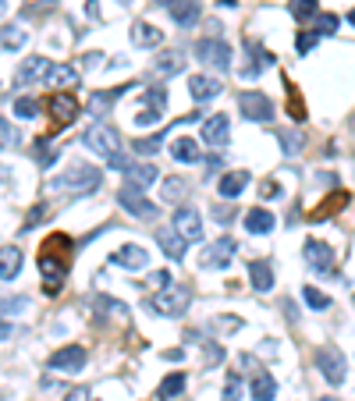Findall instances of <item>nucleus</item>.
<instances>
[{"instance_id": "f257e3e1", "label": "nucleus", "mask_w": 355, "mask_h": 401, "mask_svg": "<svg viewBox=\"0 0 355 401\" xmlns=\"http://www.w3.org/2000/svg\"><path fill=\"white\" fill-rule=\"evenodd\" d=\"M71 270V260L68 256H57V235L39 249V273H43V284H47V295H57L60 284H65Z\"/></svg>"}, {"instance_id": "f03ea898", "label": "nucleus", "mask_w": 355, "mask_h": 401, "mask_svg": "<svg viewBox=\"0 0 355 401\" xmlns=\"http://www.w3.org/2000/svg\"><path fill=\"white\" fill-rule=\"evenodd\" d=\"M54 192H96L100 188V171L89 163H71L68 171H60L50 181Z\"/></svg>"}, {"instance_id": "7ed1b4c3", "label": "nucleus", "mask_w": 355, "mask_h": 401, "mask_svg": "<svg viewBox=\"0 0 355 401\" xmlns=\"http://www.w3.org/2000/svg\"><path fill=\"white\" fill-rule=\"evenodd\" d=\"M189 302H192V288L189 284H163L157 295H153V309L160 312V316H185V309H189Z\"/></svg>"}, {"instance_id": "20e7f679", "label": "nucleus", "mask_w": 355, "mask_h": 401, "mask_svg": "<svg viewBox=\"0 0 355 401\" xmlns=\"http://www.w3.org/2000/svg\"><path fill=\"white\" fill-rule=\"evenodd\" d=\"M82 142H86L100 160H114V157L121 153V135L111 128V124H103V121L89 124L86 135H82Z\"/></svg>"}, {"instance_id": "39448f33", "label": "nucleus", "mask_w": 355, "mask_h": 401, "mask_svg": "<svg viewBox=\"0 0 355 401\" xmlns=\"http://www.w3.org/2000/svg\"><path fill=\"white\" fill-rule=\"evenodd\" d=\"M317 369L323 373V380H327L330 387L345 384V376H348V363H345L341 348H338V345H323V348L317 352Z\"/></svg>"}, {"instance_id": "423d86ee", "label": "nucleus", "mask_w": 355, "mask_h": 401, "mask_svg": "<svg viewBox=\"0 0 355 401\" xmlns=\"http://www.w3.org/2000/svg\"><path fill=\"white\" fill-rule=\"evenodd\" d=\"M196 57L203 60L206 68H214V71H227V68H231V47H227L224 39H199V43H196Z\"/></svg>"}, {"instance_id": "0eeeda50", "label": "nucleus", "mask_w": 355, "mask_h": 401, "mask_svg": "<svg viewBox=\"0 0 355 401\" xmlns=\"http://www.w3.org/2000/svg\"><path fill=\"white\" fill-rule=\"evenodd\" d=\"M86 358L89 355H86L82 345H65L47 358V369H54V373H82L86 369Z\"/></svg>"}, {"instance_id": "6e6552de", "label": "nucleus", "mask_w": 355, "mask_h": 401, "mask_svg": "<svg viewBox=\"0 0 355 401\" xmlns=\"http://www.w3.org/2000/svg\"><path fill=\"white\" fill-rule=\"evenodd\" d=\"M235 252H238L235 238H217L214 245H206V249H203L199 266H206V270H210V266H214V270H224V266H231Z\"/></svg>"}, {"instance_id": "1a4fd4ad", "label": "nucleus", "mask_w": 355, "mask_h": 401, "mask_svg": "<svg viewBox=\"0 0 355 401\" xmlns=\"http://www.w3.org/2000/svg\"><path fill=\"white\" fill-rule=\"evenodd\" d=\"M238 111H242L245 121H270L274 117V103H270V96L249 89V93L238 96Z\"/></svg>"}, {"instance_id": "9d476101", "label": "nucleus", "mask_w": 355, "mask_h": 401, "mask_svg": "<svg viewBox=\"0 0 355 401\" xmlns=\"http://www.w3.org/2000/svg\"><path fill=\"white\" fill-rule=\"evenodd\" d=\"M302 252H306V266H309L312 273H323V277H327V273L334 270V249H330L327 242L309 238Z\"/></svg>"}, {"instance_id": "9b49d317", "label": "nucleus", "mask_w": 355, "mask_h": 401, "mask_svg": "<svg viewBox=\"0 0 355 401\" xmlns=\"http://www.w3.org/2000/svg\"><path fill=\"white\" fill-rule=\"evenodd\" d=\"M171 227L178 231L185 242H199V238H203V220H199V209H196V206H178Z\"/></svg>"}, {"instance_id": "f8f14e48", "label": "nucleus", "mask_w": 355, "mask_h": 401, "mask_svg": "<svg viewBox=\"0 0 355 401\" xmlns=\"http://www.w3.org/2000/svg\"><path fill=\"white\" fill-rule=\"evenodd\" d=\"M117 203L128 209L132 217H153V214H157V206L142 196V188H132V185H124L121 192H117Z\"/></svg>"}, {"instance_id": "ddd939ff", "label": "nucleus", "mask_w": 355, "mask_h": 401, "mask_svg": "<svg viewBox=\"0 0 355 401\" xmlns=\"http://www.w3.org/2000/svg\"><path fill=\"white\" fill-rule=\"evenodd\" d=\"M163 8L171 11V18L181 25V29H192L203 14V4L199 0H163Z\"/></svg>"}, {"instance_id": "4468645a", "label": "nucleus", "mask_w": 355, "mask_h": 401, "mask_svg": "<svg viewBox=\"0 0 355 401\" xmlns=\"http://www.w3.org/2000/svg\"><path fill=\"white\" fill-rule=\"evenodd\" d=\"M203 142H210V146L231 142V121H227V114H214L203 121Z\"/></svg>"}, {"instance_id": "2eb2a0df", "label": "nucleus", "mask_w": 355, "mask_h": 401, "mask_svg": "<svg viewBox=\"0 0 355 401\" xmlns=\"http://www.w3.org/2000/svg\"><path fill=\"white\" fill-rule=\"evenodd\" d=\"M47 71H50L47 57H25L22 65H18V71H14V86H32V82L47 78Z\"/></svg>"}, {"instance_id": "dca6fc26", "label": "nucleus", "mask_w": 355, "mask_h": 401, "mask_svg": "<svg viewBox=\"0 0 355 401\" xmlns=\"http://www.w3.org/2000/svg\"><path fill=\"white\" fill-rule=\"evenodd\" d=\"M157 245L163 249V256H171L174 263H181L185 252H189V242H185L174 227H157Z\"/></svg>"}, {"instance_id": "f3484780", "label": "nucleus", "mask_w": 355, "mask_h": 401, "mask_svg": "<svg viewBox=\"0 0 355 401\" xmlns=\"http://www.w3.org/2000/svg\"><path fill=\"white\" fill-rule=\"evenodd\" d=\"M111 263L124 266V270H146V266H150V252H146L142 245H121L111 256Z\"/></svg>"}, {"instance_id": "a211bd4d", "label": "nucleus", "mask_w": 355, "mask_h": 401, "mask_svg": "<svg viewBox=\"0 0 355 401\" xmlns=\"http://www.w3.org/2000/svg\"><path fill=\"white\" fill-rule=\"evenodd\" d=\"M47 111L54 114V121H75L78 117V103H75V96L68 93V89H60V93H54L50 100H47Z\"/></svg>"}, {"instance_id": "6ab92c4d", "label": "nucleus", "mask_w": 355, "mask_h": 401, "mask_svg": "<svg viewBox=\"0 0 355 401\" xmlns=\"http://www.w3.org/2000/svg\"><path fill=\"white\" fill-rule=\"evenodd\" d=\"M274 227H277V217L270 214V209H263V206H256V209H249L245 214V231L249 235H270Z\"/></svg>"}, {"instance_id": "aec40b11", "label": "nucleus", "mask_w": 355, "mask_h": 401, "mask_svg": "<svg viewBox=\"0 0 355 401\" xmlns=\"http://www.w3.org/2000/svg\"><path fill=\"white\" fill-rule=\"evenodd\" d=\"M189 93H192L196 103H206V100L220 96V82H217L214 75H192V78H189Z\"/></svg>"}, {"instance_id": "412c9836", "label": "nucleus", "mask_w": 355, "mask_h": 401, "mask_svg": "<svg viewBox=\"0 0 355 401\" xmlns=\"http://www.w3.org/2000/svg\"><path fill=\"white\" fill-rule=\"evenodd\" d=\"M124 174H128V185L132 188H142V192H146V188H150V185H157V163H128V171H124Z\"/></svg>"}, {"instance_id": "4be33fe9", "label": "nucleus", "mask_w": 355, "mask_h": 401, "mask_svg": "<svg viewBox=\"0 0 355 401\" xmlns=\"http://www.w3.org/2000/svg\"><path fill=\"white\" fill-rule=\"evenodd\" d=\"M245 185H249V171H227L217 181V192H220V199H235L245 192Z\"/></svg>"}, {"instance_id": "5701e85b", "label": "nucleus", "mask_w": 355, "mask_h": 401, "mask_svg": "<svg viewBox=\"0 0 355 401\" xmlns=\"http://www.w3.org/2000/svg\"><path fill=\"white\" fill-rule=\"evenodd\" d=\"M22 273V252L14 245H4L0 249V281H14Z\"/></svg>"}, {"instance_id": "b1692460", "label": "nucleus", "mask_w": 355, "mask_h": 401, "mask_svg": "<svg viewBox=\"0 0 355 401\" xmlns=\"http://www.w3.org/2000/svg\"><path fill=\"white\" fill-rule=\"evenodd\" d=\"M132 43L135 47H160L163 43V32L153 22H135L132 25Z\"/></svg>"}, {"instance_id": "393cba45", "label": "nucleus", "mask_w": 355, "mask_h": 401, "mask_svg": "<svg viewBox=\"0 0 355 401\" xmlns=\"http://www.w3.org/2000/svg\"><path fill=\"white\" fill-rule=\"evenodd\" d=\"M47 82H50V86H57V89H75L78 86V68H71V65H50Z\"/></svg>"}, {"instance_id": "a878e982", "label": "nucleus", "mask_w": 355, "mask_h": 401, "mask_svg": "<svg viewBox=\"0 0 355 401\" xmlns=\"http://www.w3.org/2000/svg\"><path fill=\"white\" fill-rule=\"evenodd\" d=\"M249 277H253L256 291H270V288H274V266H270L266 260H253V263H249Z\"/></svg>"}, {"instance_id": "bb28decb", "label": "nucleus", "mask_w": 355, "mask_h": 401, "mask_svg": "<svg viewBox=\"0 0 355 401\" xmlns=\"http://www.w3.org/2000/svg\"><path fill=\"white\" fill-rule=\"evenodd\" d=\"M124 93V86L121 89H103V93H93V100H89V114L100 121V117H107L111 114V107H114V100Z\"/></svg>"}, {"instance_id": "cd10ccee", "label": "nucleus", "mask_w": 355, "mask_h": 401, "mask_svg": "<svg viewBox=\"0 0 355 401\" xmlns=\"http://www.w3.org/2000/svg\"><path fill=\"white\" fill-rule=\"evenodd\" d=\"M171 157H174L178 163H196V160H199V146H196V139L178 135V139L171 142Z\"/></svg>"}, {"instance_id": "c85d7f7f", "label": "nucleus", "mask_w": 355, "mask_h": 401, "mask_svg": "<svg viewBox=\"0 0 355 401\" xmlns=\"http://www.w3.org/2000/svg\"><path fill=\"white\" fill-rule=\"evenodd\" d=\"M181 68H185V54L181 50H167V54H160L153 60V71L157 75H178Z\"/></svg>"}, {"instance_id": "c756f323", "label": "nucleus", "mask_w": 355, "mask_h": 401, "mask_svg": "<svg viewBox=\"0 0 355 401\" xmlns=\"http://www.w3.org/2000/svg\"><path fill=\"white\" fill-rule=\"evenodd\" d=\"M277 398V380L270 373H256L253 376V401H274Z\"/></svg>"}, {"instance_id": "7c9ffc66", "label": "nucleus", "mask_w": 355, "mask_h": 401, "mask_svg": "<svg viewBox=\"0 0 355 401\" xmlns=\"http://www.w3.org/2000/svg\"><path fill=\"white\" fill-rule=\"evenodd\" d=\"M185 384H189V376H185V373L163 376V380H160V387H157V398H160V401H171V398H178V394L185 391Z\"/></svg>"}, {"instance_id": "2f4dec72", "label": "nucleus", "mask_w": 355, "mask_h": 401, "mask_svg": "<svg viewBox=\"0 0 355 401\" xmlns=\"http://www.w3.org/2000/svg\"><path fill=\"white\" fill-rule=\"evenodd\" d=\"M18 142H22V132H18L8 117H0V150H11Z\"/></svg>"}, {"instance_id": "473e14b6", "label": "nucleus", "mask_w": 355, "mask_h": 401, "mask_svg": "<svg viewBox=\"0 0 355 401\" xmlns=\"http://www.w3.org/2000/svg\"><path fill=\"white\" fill-rule=\"evenodd\" d=\"M185 192H189L185 178H167V181H163V199H167V203H181Z\"/></svg>"}, {"instance_id": "72a5a7b5", "label": "nucleus", "mask_w": 355, "mask_h": 401, "mask_svg": "<svg viewBox=\"0 0 355 401\" xmlns=\"http://www.w3.org/2000/svg\"><path fill=\"white\" fill-rule=\"evenodd\" d=\"M160 146H163V135H146V139H135V142H132V150H135L139 157H153Z\"/></svg>"}, {"instance_id": "f704fd0d", "label": "nucleus", "mask_w": 355, "mask_h": 401, "mask_svg": "<svg viewBox=\"0 0 355 401\" xmlns=\"http://www.w3.org/2000/svg\"><path fill=\"white\" fill-rule=\"evenodd\" d=\"M320 11V0H291V14L299 18V22H306V18H312Z\"/></svg>"}, {"instance_id": "c9c22d12", "label": "nucleus", "mask_w": 355, "mask_h": 401, "mask_svg": "<svg viewBox=\"0 0 355 401\" xmlns=\"http://www.w3.org/2000/svg\"><path fill=\"white\" fill-rule=\"evenodd\" d=\"M302 299H306V306H309V309H330V299H327L323 291H317L312 284H306V288H302Z\"/></svg>"}, {"instance_id": "e433bc0d", "label": "nucleus", "mask_w": 355, "mask_h": 401, "mask_svg": "<svg viewBox=\"0 0 355 401\" xmlns=\"http://www.w3.org/2000/svg\"><path fill=\"white\" fill-rule=\"evenodd\" d=\"M25 39H29V36H25L22 29H0V43H4L8 50H22Z\"/></svg>"}, {"instance_id": "4c0bfd02", "label": "nucleus", "mask_w": 355, "mask_h": 401, "mask_svg": "<svg viewBox=\"0 0 355 401\" xmlns=\"http://www.w3.org/2000/svg\"><path fill=\"white\" fill-rule=\"evenodd\" d=\"M39 114V103L32 96H22V100H14V117H22V121H32Z\"/></svg>"}, {"instance_id": "58836bf2", "label": "nucleus", "mask_w": 355, "mask_h": 401, "mask_svg": "<svg viewBox=\"0 0 355 401\" xmlns=\"http://www.w3.org/2000/svg\"><path fill=\"white\" fill-rule=\"evenodd\" d=\"M128 316V306L124 302H114V299H96V316Z\"/></svg>"}, {"instance_id": "ea45409f", "label": "nucleus", "mask_w": 355, "mask_h": 401, "mask_svg": "<svg viewBox=\"0 0 355 401\" xmlns=\"http://www.w3.org/2000/svg\"><path fill=\"white\" fill-rule=\"evenodd\" d=\"M317 36H334L338 32V14H320V22H317V29H312Z\"/></svg>"}, {"instance_id": "a19ab883", "label": "nucleus", "mask_w": 355, "mask_h": 401, "mask_svg": "<svg viewBox=\"0 0 355 401\" xmlns=\"http://www.w3.org/2000/svg\"><path fill=\"white\" fill-rule=\"evenodd\" d=\"M146 107L157 111V114H163V107H167V93H163V89H150V93H146Z\"/></svg>"}, {"instance_id": "79ce46f5", "label": "nucleus", "mask_w": 355, "mask_h": 401, "mask_svg": "<svg viewBox=\"0 0 355 401\" xmlns=\"http://www.w3.org/2000/svg\"><path fill=\"white\" fill-rule=\"evenodd\" d=\"M160 117H163V114H157V111H150V107H142V111L135 114V124H139V128H150V124H160Z\"/></svg>"}, {"instance_id": "37998d69", "label": "nucleus", "mask_w": 355, "mask_h": 401, "mask_svg": "<svg viewBox=\"0 0 355 401\" xmlns=\"http://www.w3.org/2000/svg\"><path fill=\"white\" fill-rule=\"evenodd\" d=\"M281 150H284L288 157H295V153L302 150V142L295 139V132H281Z\"/></svg>"}, {"instance_id": "c03bdc74", "label": "nucleus", "mask_w": 355, "mask_h": 401, "mask_svg": "<svg viewBox=\"0 0 355 401\" xmlns=\"http://www.w3.org/2000/svg\"><path fill=\"white\" fill-rule=\"evenodd\" d=\"M317 39H320L317 32H302V36L295 39V50H299V54H309L312 47H317Z\"/></svg>"}, {"instance_id": "a18cd8bd", "label": "nucleus", "mask_w": 355, "mask_h": 401, "mask_svg": "<svg viewBox=\"0 0 355 401\" xmlns=\"http://www.w3.org/2000/svg\"><path fill=\"white\" fill-rule=\"evenodd\" d=\"M238 398H242V376H231L224 387V401H238Z\"/></svg>"}, {"instance_id": "49530a36", "label": "nucleus", "mask_w": 355, "mask_h": 401, "mask_svg": "<svg viewBox=\"0 0 355 401\" xmlns=\"http://www.w3.org/2000/svg\"><path fill=\"white\" fill-rule=\"evenodd\" d=\"M43 217H47V206H36L32 214H29V220H25V227H22V231H32V227H36L39 220H43Z\"/></svg>"}, {"instance_id": "de8ad7c7", "label": "nucleus", "mask_w": 355, "mask_h": 401, "mask_svg": "<svg viewBox=\"0 0 355 401\" xmlns=\"http://www.w3.org/2000/svg\"><path fill=\"white\" fill-rule=\"evenodd\" d=\"M150 284H153V288L160 291L163 284H171V273H167V270H157V273H153V277H150Z\"/></svg>"}, {"instance_id": "09e8293b", "label": "nucleus", "mask_w": 355, "mask_h": 401, "mask_svg": "<svg viewBox=\"0 0 355 401\" xmlns=\"http://www.w3.org/2000/svg\"><path fill=\"white\" fill-rule=\"evenodd\" d=\"M260 192H263V199H270V196H281V185H277V181H263Z\"/></svg>"}, {"instance_id": "8fccbe9b", "label": "nucleus", "mask_w": 355, "mask_h": 401, "mask_svg": "<svg viewBox=\"0 0 355 401\" xmlns=\"http://www.w3.org/2000/svg\"><path fill=\"white\" fill-rule=\"evenodd\" d=\"M206 358H210V363H220V358H224V348H220V345H206Z\"/></svg>"}, {"instance_id": "3c124183", "label": "nucleus", "mask_w": 355, "mask_h": 401, "mask_svg": "<svg viewBox=\"0 0 355 401\" xmlns=\"http://www.w3.org/2000/svg\"><path fill=\"white\" fill-rule=\"evenodd\" d=\"M65 401H93V398H89V391H86V387H75Z\"/></svg>"}, {"instance_id": "603ef678", "label": "nucleus", "mask_w": 355, "mask_h": 401, "mask_svg": "<svg viewBox=\"0 0 355 401\" xmlns=\"http://www.w3.org/2000/svg\"><path fill=\"white\" fill-rule=\"evenodd\" d=\"M86 14H89V18L100 14V0H86Z\"/></svg>"}, {"instance_id": "864d4df0", "label": "nucleus", "mask_w": 355, "mask_h": 401, "mask_svg": "<svg viewBox=\"0 0 355 401\" xmlns=\"http://www.w3.org/2000/svg\"><path fill=\"white\" fill-rule=\"evenodd\" d=\"M100 57H103V54H86V68H96Z\"/></svg>"}, {"instance_id": "5fc2aeb1", "label": "nucleus", "mask_w": 355, "mask_h": 401, "mask_svg": "<svg viewBox=\"0 0 355 401\" xmlns=\"http://www.w3.org/2000/svg\"><path fill=\"white\" fill-rule=\"evenodd\" d=\"M181 355H185L181 348H171V352H163V358H171V363H178V358H181Z\"/></svg>"}, {"instance_id": "6e6d98bb", "label": "nucleus", "mask_w": 355, "mask_h": 401, "mask_svg": "<svg viewBox=\"0 0 355 401\" xmlns=\"http://www.w3.org/2000/svg\"><path fill=\"white\" fill-rule=\"evenodd\" d=\"M8 14V0H0V18H4Z\"/></svg>"}, {"instance_id": "4d7b16f0", "label": "nucleus", "mask_w": 355, "mask_h": 401, "mask_svg": "<svg viewBox=\"0 0 355 401\" xmlns=\"http://www.w3.org/2000/svg\"><path fill=\"white\" fill-rule=\"evenodd\" d=\"M348 25H352V29H355V8H352V11H348Z\"/></svg>"}, {"instance_id": "13d9d810", "label": "nucleus", "mask_w": 355, "mask_h": 401, "mask_svg": "<svg viewBox=\"0 0 355 401\" xmlns=\"http://www.w3.org/2000/svg\"><path fill=\"white\" fill-rule=\"evenodd\" d=\"M320 401H341V398H320Z\"/></svg>"}]
</instances>
